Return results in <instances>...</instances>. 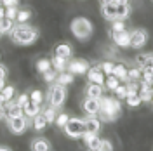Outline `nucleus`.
Instances as JSON below:
<instances>
[{"instance_id":"obj_33","label":"nucleus","mask_w":153,"mask_h":151,"mask_svg":"<svg viewBox=\"0 0 153 151\" xmlns=\"http://www.w3.org/2000/svg\"><path fill=\"white\" fill-rule=\"evenodd\" d=\"M30 18H31V10L30 9H23V10H18V14H16V19H14V21H18V23H28Z\"/></svg>"},{"instance_id":"obj_23","label":"nucleus","mask_w":153,"mask_h":151,"mask_svg":"<svg viewBox=\"0 0 153 151\" xmlns=\"http://www.w3.org/2000/svg\"><path fill=\"white\" fill-rule=\"evenodd\" d=\"M75 80V75H71L70 71H61V73H57L56 76V84H61V85H65L66 87L68 84H71Z\"/></svg>"},{"instance_id":"obj_27","label":"nucleus","mask_w":153,"mask_h":151,"mask_svg":"<svg viewBox=\"0 0 153 151\" xmlns=\"http://www.w3.org/2000/svg\"><path fill=\"white\" fill-rule=\"evenodd\" d=\"M14 24H16V23H14L12 19H9V18H2L0 19V30L4 31V35H9V31L14 28Z\"/></svg>"},{"instance_id":"obj_24","label":"nucleus","mask_w":153,"mask_h":151,"mask_svg":"<svg viewBox=\"0 0 153 151\" xmlns=\"http://www.w3.org/2000/svg\"><path fill=\"white\" fill-rule=\"evenodd\" d=\"M152 56H153V54H148V52L137 54V57H136V66H137V68H146V66H150Z\"/></svg>"},{"instance_id":"obj_41","label":"nucleus","mask_w":153,"mask_h":151,"mask_svg":"<svg viewBox=\"0 0 153 151\" xmlns=\"http://www.w3.org/2000/svg\"><path fill=\"white\" fill-rule=\"evenodd\" d=\"M16 104H18V106H21V108L28 106V104H30V95L28 94H19L18 99H16Z\"/></svg>"},{"instance_id":"obj_51","label":"nucleus","mask_w":153,"mask_h":151,"mask_svg":"<svg viewBox=\"0 0 153 151\" xmlns=\"http://www.w3.org/2000/svg\"><path fill=\"white\" fill-rule=\"evenodd\" d=\"M4 37V31H2V30H0V38Z\"/></svg>"},{"instance_id":"obj_42","label":"nucleus","mask_w":153,"mask_h":151,"mask_svg":"<svg viewBox=\"0 0 153 151\" xmlns=\"http://www.w3.org/2000/svg\"><path fill=\"white\" fill-rule=\"evenodd\" d=\"M125 24L122 19H115V21H111V31H120V30H124Z\"/></svg>"},{"instance_id":"obj_50","label":"nucleus","mask_w":153,"mask_h":151,"mask_svg":"<svg viewBox=\"0 0 153 151\" xmlns=\"http://www.w3.org/2000/svg\"><path fill=\"white\" fill-rule=\"evenodd\" d=\"M150 68L153 70V56H152V61H150Z\"/></svg>"},{"instance_id":"obj_9","label":"nucleus","mask_w":153,"mask_h":151,"mask_svg":"<svg viewBox=\"0 0 153 151\" xmlns=\"http://www.w3.org/2000/svg\"><path fill=\"white\" fill-rule=\"evenodd\" d=\"M91 66L85 59H68L66 71H70L71 75H85L87 68Z\"/></svg>"},{"instance_id":"obj_1","label":"nucleus","mask_w":153,"mask_h":151,"mask_svg":"<svg viewBox=\"0 0 153 151\" xmlns=\"http://www.w3.org/2000/svg\"><path fill=\"white\" fill-rule=\"evenodd\" d=\"M122 116V103L115 95H101L99 97V113L97 118L101 122H115Z\"/></svg>"},{"instance_id":"obj_8","label":"nucleus","mask_w":153,"mask_h":151,"mask_svg":"<svg viewBox=\"0 0 153 151\" xmlns=\"http://www.w3.org/2000/svg\"><path fill=\"white\" fill-rule=\"evenodd\" d=\"M110 37L113 40V44L117 47L122 49H129V44H131V31L127 30H120V31H110Z\"/></svg>"},{"instance_id":"obj_37","label":"nucleus","mask_w":153,"mask_h":151,"mask_svg":"<svg viewBox=\"0 0 153 151\" xmlns=\"http://www.w3.org/2000/svg\"><path fill=\"white\" fill-rule=\"evenodd\" d=\"M113 63L111 61H103L101 64H99V68H101V71L105 73V75H111V71H113Z\"/></svg>"},{"instance_id":"obj_49","label":"nucleus","mask_w":153,"mask_h":151,"mask_svg":"<svg viewBox=\"0 0 153 151\" xmlns=\"http://www.w3.org/2000/svg\"><path fill=\"white\" fill-rule=\"evenodd\" d=\"M9 150H10L9 146H0V151H9Z\"/></svg>"},{"instance_id":"obj_18","label":"nucleus","mask_w":153,"mask_h":151,"mask_svg":"<svg viewBox=\"0 0 153 151\" xmlns=\"http://www.w3.org/2000/svg\"><path fill=\"white\" fill-rule=\"evenodd\" d=\"M101 16L106 19V21H115L117 19V5H110V4H106V5H101Z\"/></svg>"},{"instance_id":"obj_12","label":"nucleus","mask_w":153,"mask_h":151,"mask_svg":"<svg viewBox=\"0 0 153 151\" xmlns=\"http://www.w3.org/2000/svg\"><path fill=\"white\" fill-rule=\"evenodd\" d=\"M82 139H84V144H85L87 150L91 151H97V146H99V135L94 132H84L82 134Z\"/></svg>"},{"instance_id":"obj_3","label":"nucleus","mask_w":153,"mask_h":151,"mask_svg":"<svg viewBox=\"0 0 153 151\" xmlns=\"http://www.w3.org/2000/svg\"><path fill=\"white\" fill-rule=\"evenodd\" d=\"M70 31L73 33V37L80 42H87L94 33V24L91 23V19L87 18H75L70 23Z\"/></svg>"},{"instance_id":"obj_6","label":"nucleus","mask_w":153,"mask_h":151,"mask_svg":"<svg viewBox=\"0 0 153 151\" xmlns=\"http://www.w3.org/2000/svg\"><path fill=\"white\" fill-rule=\"evenodd\" d=\"M5 120H7V129L14 135H21V134H25L28 130L30 120L25 118V115H21V116H5Z\"/></svg>"},{"instance_id":"obj_34","label":"nucleus","mask_w":153,"mask_h":151,"mask_svg":"<svg viewBox=\"0 0 153 151\" xmlns=\"http://www.w3.org/2000/svg\"><path fill=\"white\" fill-rule=\"evenodd\" d=\"M28 95H30V103H35V104H42V103H44V94H42L38 89L31 90Z\"/></svg>"},{"instance_id":"obj_13","label":"nucleus","mask_w":153,"mask_h":151,"mask_svg":"<svg viewBox=\"0 0 153 151\" xmlns=\"http://www.w3.org/2000/svg\"><path fill=\"white\" fill-rule=\"evenodd\" d=\"M101 120L97 118V115L94 116H87L84 118V125H85V132H94V134H99L101 130Z\"/></svg>"},{"instance_id":"obj_31","label":"nucleus","mask_w":153,"mask_h":151,"mask_svg":"<svg viewBox=\"0 0 153 151\" xmlns=\"http://www.w3.org/2000/svg\"><path fill=\"white\" fill-rule=\"evenodd\" d=\"M35 68H37L38 73H45L47 70H51V68H52V64H51V59H38L37 64H35Z\"/></svg>"},{"instance_id":"obj_53","label":"nucleus","mask_w":153,"mask_h":151,"mask_svg":"<svg viewBox=\"0 0 153 151\" xmlns=\"http://www.w3.org/2000/svg\"><path fill=\"white\" fill-rule=\"evenodd\" d=\"M0 4H2V0H0Z\"/></svg>"},{"instance_id":"obj_21","label":"nucleus","mask_w":153,"mask_h":151,"mask_svg":"<svg viewBox=\"0 0 153 151\" xmlns=\"http://www.w3.org/2000/svg\"><path fill=\"white\" fill-rule=\"evenodd\" d=\"M111 75H115L120 82H127V66H125L124 63H120V64H115L113 66V71H111Z\"/></svg>"},{"instance_id":"obj_22","label":"nucleus","mask_w":153,"mask_h":151,"mask_svg":"<svg viewBox=\"0 0 153 151\" xmlns=\"http://www.w3.org/2000/svg\"><path fill=\"white\" fill-rule=\"evenodd\" d=\"M37 113H40V104L30 103L28 106H25V108H23V115H25L28 120H31V118H33Z\"/></svg>"},{"instance_id":"obj_11","label":"nucleus","mask_w":153,"mask_h":151,"mask_svg":"<svg viewBox=\"0 0 153 151\" xmlns=\"http://www.w3.org/2000/svg\"><path fill=\"white\" fill-rule=\"evenodd\" d=\"M85 75H87V80L92 82V84H99V85L105 84L106 75L101 71L99 64H96V66H89L87 68V71H85Z\"/></svg>"},{"instance_id":"obj_52","label":"nucleus","mask_w":153,"mask_h":151,"mask_svg":"<svg viewBox=\"0 0 153 151\" xmlns=\"http://www.w3.org/2000/svg\"><path fill=\"white\" fill-rule=\"evenodd\" d=\"M150 104H152V106H153V99H152V101H150Z\"/></svg>"},{"instance_id":"obj_36","label":"nucleus","mask_w":153,"mask_h":151,"mask_svg":"<svg viewBox=\"0 0 153 151\" xmlns=\"http://www.w3.org/2000/svg\"><path fill=\"white\" fill-rule=\"evenodd\" d=\"M113 150V144L110 139H99V146H97V151H111Z\"/></svg>"},{"instance_id":"obj_25","label":"nucleus","mask_w":153,"mask_h":151,"mask_svg":"<svg viewBox=\"0 0 153 151\" xmlns=\"http://www.w3.org/2000/svg\"><path fill=\"white\" fill-rule=\"evenodd\" d=\"M118 84H120V80L117 78L115 75H106V78H105V84H103V87L105 89H108V90H111L113 92L115 89L118 87Z\"/></svg>"},{"instance_id":"obj_20","label":"nucleus","mask_w":153,"mask_h":151,"mask_svg":"<svg viewBox=\"0 0 153 151\" xmlns=\"http://www.w3.org/2000/svg\"><path fill=\"white\" fill-rule=\"evenodd\" d=\"M51 64H52V70H56L57 73H61V71H66L68 59H65V57H57V56H54L52 59H51Z\"/></svg>"},{"instance_id":"obj_30","label":"nucleus","mask_w":153,"mask_h":151,"mask_svg":"<svg viewBox=\"0 0 153 151\" xmlns=\"http://www.w3.org/2000/svg\"><path fill=\"white\" fill-rule=\"evenodd\" d=\"M40 113L44 115V118L47 120V123H54V120H56V108H52V106H49V108H45L44 111H40Z\"/></svg>"},{"instance_id":"obj_7","label":"nucleus","mask_w":153,"mask_h":151,"mask_svg":"<svg viewBox=\"0 0 153 151\" xmlns=\"http://www.w3.org/2000/svg\"><path fill=\"white\" fill-rule=\"evenodd\" d=\"M148 42V31L144 28H136L131 31V49H143Z\"/></svg>"},{"instance_id":"obj_47","label":"nucleus","mask_w":153,"mask_h":151,"mask_svg":"<svg viewBox=\"0 0 153 151\" xmlns=\"http://www.w3.org/2000/svg\"><path fill=\"white\" fill-rule=\"evenodd\" d=\"M4 16H5V7H4V5L0 4V19L4 18Z\"/></svg>"},{"instance_id":"obj_17","label":"nucleus","mask_w":153,"mask_h":151,"mask_svg":"<svg viewBox=\"0 0 153 151\" xmlns=\"http://www.w3.org/2000/svg\"><path fill=\"white\" fill-rule=\"evenodd\" d=\"M131 16V4L129 2H120V4H117V19H125Z\"/></svg>"},{"instance_id":"obj_26","label":"nucleus","mask_w":153,"mask_h":151,"mask_svg":"<svg viewBox=\"0 0 153 151\" xmlns=\"http://www.w3.org/2000/svg\"><path fill=\"white\" fill-rule=\"evenodd\" d=\"M124 101L129 108H137V106H141V97H139V94H127L124 97Z\"/></svg>"},{"instance_id":"obj_32","label":"nucleus","mask_w":153,"mask_h":151,"mask_svg":"<svg viewBox=\"0 0 153 151\" xmlns=\"http://www.w3.org/2000/svg\"><path fill=\"white\" fill-rule=\"evenodd\" d=\"M141 78H143V82L153 85V70H152V68H150V66L141 68Z\"/></svg>"},{"instance_id":"obj_44","label":"nucleus","mask_w":153,"mask_h":151,"mask_svg":"<svg viewBox=\"0 0 153 151\" xmlns=\"http://www.w3.org/2000/svg\"><path fill=\"white\" fill-rule=\"evenodd\" d=\"M101 2V5H106V4H110V5H117V4H120V0H99Z\"/></svg>"},{"instance_id":"obj_46","label":"nucleus","mask_w":153,"mask_h":151,"mask_svg":"<svg viewBox=\"0 0 153 151\" xmlns=\"http://www.w3.org/2000/svg\"><path fill=\"white\" fill-rule=\"evenodd\" d=\"M5 118V110H4V106H0V120H4Z\"/></svg>"},{"instance_id":"obj_2","label":"nucleus","mask_w":153,"mask_h":151,"mask_svg":"<svg viewBox=\"0 0 153 151\" xmlns=\"http://www.w3.org/2000/svg\"><path fill=\"white\" fill-rule=\"evenodd\" d=\"M9 35H10V38H12L14 44L28 47V45H33L38 40L40 31H38V28L31 26L28 23H18V24H14V28L9 31Z\"/></svg>"},{"instance_id":"obj_10","label":"nucleus","mask_w":153,"mask_h":151,"mask_svg":"<svg viewBox=\"0 0 153 151\" xmlns=\"http://www.w3.org/2000/svg\"><path fill=\"white\" fill-rule=\"evenodd\" d=\"M82 110H84V113L87 116H94V115L99 113V99H96V97H84V101H82Z\"/></svg>"},{"instance_id":"obj_19","label":"nucleus","mask_w":153,"mask_h":151,"mask_svg":"<svg viewBox=\"0 0 153 151\" xmlns=\"http://www.w3.org/2000/svg\"><path fill=\"white\" fill-rule=\"evenodd\" d=\"M31 123H33V129L37 130V132H44L45 129H47V120L44 118V115L42 113H37L33 118H31Z\"/></svg>"},{"instance_id":"obj_29","label":"nucleus","mask_w":153,"mask_h":151,"mask_svg":"<svg viewBox=\"0 0 153 151\" xmlns=\"http://www.w3.org/2000/svg\"><path fill=\"white\" fill-rule=\"evenodd\" d=\"M0 92H2V95H4L5 101H10V99H14V95H16V87H14V85H4V89H2Z\"/></svg>"},{"instance_id":"obj_39","label":"nucleus","mask_w":153,"mask_h":151,"mask_svg":"<svg viewBox=\"0 0 153 151\" xmlns=\"http://www.w3.org/2000/svg\"><path fill=\"white\" fill-rule=\"evenodd\" d=\"M115 92V97H118L120 101H124V97L127 95V89H125V85H122V84H118V87L113 90Z\"/></svg>"},{"instance_id":"obj_45","label":"nucleus","mask_w":153,"mask_h":151,"mask_svg":"<svg viewBox=\"0 0 153 151\" xmlns=\"http://www.w3.org/2000/svg\"><path fill=\"white\" fill-rule=\"evenodd\" d=\"M0 78H7V68L0 64Z\"/></svg>"},{"instance_id":"obj_48","label":"nucleus","mask_w":153,"mask_h":151,"mask_svg":"<svg viewBox=\"0 0 153 151\" xmlns=\"http://www.w3.org/2000/svg\"><path fill=\"white\" fill-rule=\"evenodd\" d=\"M4 85H5V78H0V90L4 89Z\"/></svg>"},{"instance_id":"obj_43","label":"nucleus","mask_w":153,"mask_h":151,"mask_svg":"<svg viewBox=\"0 0 153 151\" xmlns=\"http://www.w3.org/2000/svg\"><path fill=\"white\" fill-rule=\"evenodd\" d=\"M19 0H2V5L4 7H10V5H18Z\"/></svg>"},{"instance_id":"obj_28","label":"nucleus","mask_w":153,"mask_h":151,"mask_svg":"<svg viewBox=\"0 0 153 151\" xmlns=\"http://www.w3.org/2000/svg\"><path fill=\"white\" fill-rule=\"evenodd\" d=\"M127 80H134L139 82L141 80V68L134 66V68H127Z\"/></svg>"},{"instance_id":"obj_35","label":"nucleus","mask_w":153,"mask_h":151,"mask_svg":"<svg viewBox=\"0 0 153 151\" xmlns=\"http://www.w3.org/2000/svg\"><path fill=\"white\" fill-rule=\"evenodd\" d=\"M42 75H44V80H45V82H47L49 85H51V84H54V82H56L57 71L51 68V70H47V71H45V73H42Z\"/></svg>"},{"instance_id":"obj_5","label":"nucleus","mask_w":153,"mask_h":151,"mask_svg":"<svg viewBox=\"0 0 153 151\" xmlns=\"http://www.w3.org/2000/svg\"><path fill=\"white\" fill-rule=\"evenodd\" d=\"M63 130L70 139H80L82 134L85 132V125H84V118H68L65 123Z\"/></svg>"},{"instance_id":"obj_15","label":"nucleus","mask_w":153,"mask_h":151,"mask_svg":"<svg viewBox=\"0 0 153 151\" xmlns=\"http://www.w3.org/2000/svg\"><path fill=\"white\" fill-rule=\"evenodd\" d=\"M54 56H57V57H65V59H70V57L73 56V49H71V45H70L68 42L57 44L56 47H54Z\"/></svg>"},{"instance_id":"obj_38","label":"nucleus","mask_w":153,"mask_h":151,"mask_svg":"<svg viewBox=\"0 0 153 151\" xmlns=\"http://www.w3.org/2000/svg\"><path fill=\"white\" fill-rule=\"evenodd\" d=\"M68 118H70V116H68L66 113H59V115H56V120H54V123H56L59 129H63V127H65V123L68 122Z\"/></svg>"},{"instance_id":"obj_4","label":"nucleus","mask_w":153,"mask_h":151,"mask_svg":"<svg viewBox=\"0 0 153 151\" xmlns=\"http://www.w3.org/2000/svg\"><path fill=\"white\" fill-rule=\"evenodd\" d=\"M47 101H49V106L59 110L65 104V101H66V89H65V85L56 84V82L51 84L49 92H47Z\"/></svg>"},{"instance_id":"obj_14","label":"nucleus","mask_w":153,"mask_h":151,"mask_svg":"<svg viewBox=\"0 0 153 151\" xmlns=\"http://www.w3.org/2000/svg\"><path fill=\"white\" fill-rule=\"evenodd\" d=\"M103 92H105V87L99 84H92V82H89L85 85V90H84V94L87 97H96V99H99L103 95Z\"/></svg>"},{"instance_id":"obj_16","label":"nucleus","mask_w":153,"mask_h":151,"mask_svg":"<svg viewBox=\"0 0 153 151\" xmlns=\"http://www.w3.org/2000/svg\"><path fill=\"white\" fill-rule=\"evenodd\" d=\"M30 150L31 151H49L51 150V142H49L45 137H37V139L31 141Z\"/></svg>"},{"instance_id":"obj_40","label":"nucleus","mask_w":153,"mask_h":151,"mask_svg":"<svg viewBox=\"0 0 153 151\" xmlns=\"http://www.w3.org/2000/svg\"><path fill=\"white\" fill-rule=\"evenodd\" d=\"M16 14H18V5H10V7H5V16L4 18H9V19H16Z\"/></svg>"}]
</instances>
